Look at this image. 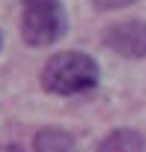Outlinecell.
Masks as SVG:
<instances>
[{
    "label": "cell",
    "instance_id": "cell-4",
    "mask_svg": "<svg viewBox=\"0 0 146 152\" xmlns=\"http://www.w3.org/2000/svg\"><path fill=\"white\" fill-rule=\"evenodd\" d=\"M93 152H146V140L134 128H113L101 137V143Z\"/></svg>",
    "mask_w": 146,
    "mask_h": 152
},
{
    "label": "cell",
    "instance_id": "cell-5",
    "mask_svg": "<svg viewBox=\"0 0 146 152\" xmlns=\"http://www.w3.org/2000/svg\"><path fill=\"white\" fill-rule=\"evenodd\" d=\"M72 149H75V137L60 125H42L33 134V152H72Z\"/></svg>",
    "mask_w": 146,
    "mask_h": 152
},
{
    "label": "cell",
    "instance_id": "cell-7",
    "mask_svg": "<svg viewBox=\"0 0 146 152\" xmlns=\"http://www.w3.org/2000/svg\"><path fill=\"white\" fill-rule=\"evenodd\" d=\"M0 152H24V149H21L18 143H6V146H3V149H0Z\"/></svg>",
    "mask_w": 146,
    "mask_h": 152
},
{
    "label": "cell",
    "instance_id": "cell-2",
    "mask_svg": "<svg viewBox=\"0 0 146 152\" xmlns=\"http://www.w3.org/2000/svg\"><path fill=\"white\" fill-rule=\"evenodd\" d=\"M69 30L60 0H24L21 3V39L30 48L57 45Z\"/></svg>",
    "mask_w": 146,
    "mask_h": 152
},
{
    "label": "cell",
    "instance_id": "cell-3",
    "mask_svg": "<svg viewBox=\"0 0 146 152\" xmlns=\"http://www.w3.org/2000/svg\"><path fill=\"white\" fill-rule=\"evenodd\" d=\"M101 45L125 60H143L146 57V21L128 18V21H116V24L104 27Z\"/></svg>",
    "mask_w": 146,
    "mask_h": 152
},
{
    "label": "cell",
    "instance_id": "cell-6",
    "mask_svg": "<svg viewBox=\"0 0 146 152\" xmlns=\"http://www.w3.org/2000/svg\"><path fill=\"white\" fill-rule=\"evenodd\" d=\"M137 0H93V9L96 12H116V9H125V6H134Z\"/></svg>",
    "mask_w": 146,
    "mask_h": 152
},
{
    "label": "cell",
    "instance_id": "cell-8",
    "mask_svg": "<svg viewBox=\"0 0 146 152\" xmlns=\"http://www.w3.org/2000/svg\"><path fill=\"white\" fill-rule=\"evenodd\" d=\"M0 48H3V30H0Z\"/></svg>",
    "mask_w": 146,
    "mask_h": 152
},
{
    "label": "cell",
    "instance_id": "cell-1",
    "mask_svg": "<svg viewBox=\"0 0 146 152\" xmlns=\"http://www.w3.org/2000/svg\"><path fill=\"white\" fill-rule=\"evenodd\" d=\"M99 63L84 51H57L45 60L39 84L48 96H81L99 87Z\"/></svg>",
    "mask_w": 146,
    "mask_h": 152
}]
</instances>
